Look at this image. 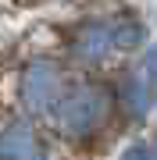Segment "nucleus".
I'll list each match as a JSON object with an SVG mask.
<instances>
[{"label":"nucleus","mask_w":157,"mask_h":160,"mask_svg":"<svg viewBox=\"0 0 157 160\" xmlns=\"http://www.w3.org/2000/svg\"><path fill=\"white\" fill-rule=\"evenodd\" d=\"M118 114L114 107V89L97 78H68L61 100L54 110L43 118V128L54 142H64L71 149L97 146L111 132V118Z\"/></svg>","instance_id":"obj_1"},{"label":"nucleus","mask_w":157,"mask_h":160,"mask_svg":"<svg viewBox=\"0 0 157 160\" xmlns=\"http://www.w3.org/2000/svg\"><path fill=\"white\" fill-rule=\"evenodd\" d=\"M64 86H68V75L54 57H32L18 75V114L43 125V118L61 100Z\"/></svg>","instance_id":"obj_2"},{"label":"nucleus","mask_w":157,"mask_h":160,"mask_svg":"<svg viewBox=\"0 0 157 160\" xmlns=\"http://www.w3.org/2000/svg\"><path fill=\"white\" fill-rule=\"evenodd\" d=\"M0 160H57V153L47 128L14 110L0 118Z\"/></svg>","instance_id":"obj_3"},{"label":"nucleus","mask_w":157,"mask_h":160,"mask_svg":"<svg viewBox=\"0 0 157 160\" xmlns=\"http://www.w3.org/2000/svg\"><path fill=\"white\" fill-rule=\"evenodd\" d=\"M114 107L128 118V125H143L154 114V46L143 50V64L132 68L114 89Z\"/></svg>","instance_id":"obj_4"},{"label":"nucleus","mask_w":157,"mask_h":160,"mask_svg":"<svg viewBox=\"0 0 157 160\" xmlns=\"http://www.w3.org/2000/svg\"><path fill=\"white\" fill-rule=\"evenodd\" d=\"M71 53L86 68H100L114 53H122L118 50V36H114V18H89V22H82L75 39H71Z\"/></svg>","instance_id":"obj_5"},{"label":"nucleus","mask_w":157,"mask_h":160,"mask_svg":"<svg viewBox=\"0 0 157 160\" xmlns=\"http://www.w3.org/2000/svg\"><path fill=\"white\" fill-rule=\"evenodd\" d=\"M118 160H157V153H154V139H150V135L132 139V142L118 153Z\"/></svg>","instance_id":"obj_6"}]
</instances>
